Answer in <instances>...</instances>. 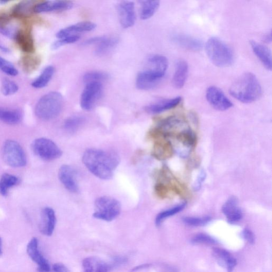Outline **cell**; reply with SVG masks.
Listing matches in <instances>:
<instances>
[{
	"label": "cell",
	"mask_w": 272,
	"mask_h": 272,
	"mask_svg": "<svg viewBox=\"0 0 272 272\" xmlns=\"http://www.w3.org/2000/svg\"><path fill=\"white\" fill-rule=\"evenodd\" d=\"M163 78L147 69L138 74L136 81V86L143 90L152 89L159 84Z\"/></svg>",
	"instance_id": "12"
},
{
	"label": "cell",
	"mask_w": 272,
	"mask_h": 272,
	"mask_svg": "<svg viewBox=\"0 0 272 272\" xmlns=\"http://www.w3.org/2000/svg\"><path fill=\"white\" fill-rule=\"evenodd\" d=\"M23 118L22 112L17 109L0 108V120L9 125L20 123Z\"/></svg>",
	"instance_id": "27"
},
{
	"label": "cell",
	"mask_w": 272,
	"mask_h": 272,
	"mask_svg": "<svg viewBox=\"0 0 272 272\" xmlns=\"http://www.w3.org/2000/svg\"><path fill=\"white\" fill-rule=\"evenodd\" d=\"M31 149L37 156L47 161H53L62 155V151L57 144L46 138L36 139L31 144Z\"/></svg>",
	"instance_id": "7"
},
{
	"label": "cell",
	"mask_w": 272,
	"mask_h": 272,
	"mask_svg": "<svg viewBox=\"0 0 272 272\" xmlns=\"http://www.w3.org/2000/svg\"><path fill=\"white\" fill-rule=\"evenodd\" d=\"M40 272H51V271H40Z\"/></svg>",
	"instance_id": "53"
},
{
	"label": "cell",
	"mask_w": 272,
	"mask_h": 272,
	"mask_svg": "<svg viewBox=\"0 0 272 272\" xmlns=\"http://www.w3.org/2000/svg\"><path fill=\"white\" fill-rule=\"evenodd\" d=\"M8 3V1H4V0H0V5H5Z\"/></svg>",
	"instance_id": "52"
},
{
	"label": "cell",
	"mask_w": 272,
	"mask_h": 272,
	"mask_svg": "<svg viewBox=\"0 0 272 272\" xmlns=\"http://www.w3.org/2000/svg\"><path fill=\"white\" fill-rule=\"evenodd\" d=\"M213 256L222 267H226L228 272H232L237 264V260L228 251L219 248L212 249Z\"/></svg>",
	"instance_id": "22"
},
{
	"label": "cell",
	"mask_w": 272,
	"mask_h": 272,
	"mask_svg": "<svg viewBox=\"0 0 272 272\" xmlns=\"http://www.w3.org/2000/svg\"><path fill=\"white\" fill-rule=\"evenodd\" d=\"M0 70L7 75L16 76L19 74V71L12 63L0 56Z\"/></svg>",
	"instance_id": "40"
},
{
	"label": "cell",
	"mask_w": 272,
	"mask_h": 272,
	"mask_svg": "<svg viewBox=\"0 0 272 272\" xmlns=\"http://www.w3.org/2000/svg\"><path fill=\"white\" fill-rule=\"evenodd\" d=\"M19 90V85L8 78L4 79L2 82V92L5 96H10L17 93Z\"/></svg>",
	"instance_id": "39"
},
{
	"label": "cell",
	"mask_w": 272,
	"mask_h": 272,
	"mask_svg": "<svg viewBox=\"0 0 272 272\" xmlns=\"http://www.w3.org/2000/svg\"><path fill=\"white\" fill-rule=\"evenodd\" d=\"M34 3L32 1H24L14 6L10 15L16 19H25L28 17L34 12Z\"/></svg>",
	"instance_id": "26"
},
{
	"label": "cell",
	"mask_w": 272,
	"mask_h": 272,
	"mask_svg": "<svg viewBox=\"0 0 272 272\" xmlns=\"http://www.w3.org/2000/svg\"><path fill=\"white\" fill-rule=\"evenodd\" d=\"M212 220L210 216H206L202 217H185L183 222L186 225L191 227H202L207 225Z\"/></svg>",
	"instance_id": "37"
},
{
	"label": "cell",
	"mask_w": 272,
	"mask_h": 272,
	"mask_svg": "<svg viewBox=\"0 0 272 272\" xmlns=\"http://www.w3.org/2000/svg\"><path fill=\"white\" fill-rule=\"evenodd\" d=\"M117 11L121 25L124 28L133 27L136 21L135 5L132 2L125 1L120 3L117 6Z\"/></svg>",
	"instance_id": "10"
},
{
	"label": "cell",
	"mask_w": 272,
	"mask_h": 272,
	"mask_svg": "<svg viewBox=\"0 0 272 272\" xmlns=\"http://www.w3.org/2000/svg\"><path fill=\"white\" fill-rule=\"evenodd\" d=\"M242 237L246 240V241L251 245L254 244L255 242V237L251 231L246 228L242 233Z\"/></svg>",
	"instance_id": "44"
},
{
	"label": "cell",
	"mask_w": 272,
	"mask_h": 272,
	"mask_svg": "<svg viewBox=\"0 0 272 272\" xmlns=\"http://www.w3.org/2000/svg\"><path fill=\"white\" fill-rule=\"evenodd\" d=\"M139 3L140 17L142 20H148L152 17L160 6L158 1H140Z\"/></svg>",
	"instance_id": "31"
},
{
	"label": "cell",
	"mask_w": 272,
	"mask_h": 272,
	"mask_svg": "<svg viewBox=\"0 0 272 272\" xmlns=\"http://www.w3.org/2000/svg\"><path fill=\"white\" fill-rule=\"evenodd\" d=\"M55 73V68L52 66L44 69L40 76L31 83V86L37 89L46 87L51 81Z\"/></svg>",
	"instance_id": "29"
},
{
	"label": "cell",
	"mask_w": 272,
	"mask_h": 272,
	"mask_svg": "<svg viewBox=\"0 0 272 272\" xmlns=\"http://www.w3.org/2000/svg\"><path fill=\"white\" fill-rule=\"evenodd\" d=\"M206 98L208 102L215 110L226 111L232 107L233 104L219 88L211 86L207 88Z\"/></svg>",
	"instance_id": "9"
},
{
	"label": "cell",
	"mask_w": 272,
	"mask_h": 272,
	"mask_svg": "<svg viewBox=\"0 0 272 272\" xmlns=\"http://www.w3.org/2000/svg\"><path fill=\"white\" fill-rule=\"evenodd\" d=\"M189 67L187 62L183 60L176 64L172 84L176 88L180 89L185 85L188 76Z\"/></svg>",
	"instance_id": "23"
},
{
	"label": "cell",
	"mask_w": 272,
	"mask_h": 272,
	"mask_svg": "<svg viewBox=\"0 0 272 272\" xmlns=\"http://www.w3.org/2000/svg\"><path fill=\"white\" fill-rule=\"evenodd\" d=\"M155 191L157 196L162 198L167 197L169 193L168 187L162 183H158L155 185Z\"/></svg>",
	"instance_id": "42"
},
{
	"label": "cell",
	"mask_w": 272,
	"mask_h": 272,
	"mask_svg": "<svg viewBox=\"0 0 272 272\" xmlns=\"http://www.w3.org/2000/svg\"><path fill=\"white\" fill-rule=\"evenodd\" d=\"M206 173L204 171H202L199 174L196 182L194 185V189L196 190H200L201 188L202 185L206 178Z\"/></svg>",
	"instance_id": "45"
},
{
	"label": "cell",
	"mask_w": 272,
	"mask_h": 272,
	"mask_svg": "<svg viewBox=\"0 0 272 272\" xmlns=\"http://www.w3.org/2000/svg\"><path fill=\"white\" fill-rule=\"evenodd\" d=\"M103 93L102 83L93 82L86 84L80 101L82 108L87 111L94 109L102 98Z\"/></svg>",
	"instance_id": "8"
},
{
	"label": "cell",
	"mask_w": 272,
	"mask_h": 272,
	"mask_svg": "<svg viewBox=\"0 0 272 272\" xmlns=\"http://www.w3.org/2000/svg\"><path fill=\"white\" fill-rule=\"evenodd\" d=\"M191 243L193 244L216 245L217 242L216 239L209 235L200 233L195 235L191 239Z\"/></svg>",
	"instance_id": "38"
},
{
	"label": "cell",
	"mask_w": 272,
	"mask_h": 272,
	"mask_svg": "<svg viewBox=\"0 0 272 272\" xmlns=\"http://www.w3.org/2000/svg\"><path fill=\"white\" fill-rule=\"evenodd\" d=\"M229 92L239 101L250 103L260 99L262 88L257 76L252 73L246 72L236 80Z\"/></svg>",
	"instance_id": "2"
},
{
	"label": "cell",
	"mask_w": 272,
	"mask_h": 272,
	"mask_svg": "<svg viewBox=\"0 0 272 272\" xmlns=\"http://www.w3.org/2000/svg\"><path fill=\"white\" fill-rule=\"evenodd\" d=\"M205 50L208 58L218 67H229L233 63L234 56L232 50L219 38L213 37L208 40Z\"/></svg>",
	"instance_id": "3"
},
{
	"label": "cell",
	"mask_w": 272,
	"mask_h": 272,
	"mask_svg": "<svg viewBox=\"0 0 272 272\" xmlns=\"http://www.w3.org/2000/svg\"><path fill=\"white\" fill-rule=\"evenodd\" d=\"M59 178L62 185L71 193H77L79 186L77 180L76 172L70 166L63 165L58 172Z\"/></svg>",
	"instance_id": "13"
},
{
	"label": "cell",
	"mask_w": 272,
	"mask_h": 272,
	"mask_svg": "<svg viewBox=\"0 0 272 272\" xmlns=\"http://www.w3.org/2000/svg\"><path fill=\"white\" fill-rule=\"evenodd\" d=\"M10 14L5 13H0V29L9 26V23L11 20Z\"/></svg>",
	"instance_id": "43"
},
{
	"label": "cell",
	"mask_w": 272,
	"mask_h": 272,
	"mask_svg": "<svg viewBox=\"0 0 272 272\" xmlns=\"http://www.w3.org/2000/svg\"><path fill=\"white\" fill-rule=\"evenodd\" d=\"M151 266V265L149 264H145L143 265H139L137 267L133 268L132 269V271H137L138 270H140L143 268H148V267H150Z\"/></svg>",
	"instance_id": "48"
},
{
	"label": "cell",
	"mask_w": 272,
	"mask_h": 272,
	"mask_svg": "<svg viewBox=\"0 0 272 272\" xmlns=\"http://www.w3.org/2000/svg\"><path fill=\"white\" fill-rule=\"evenodd\" d=\"M108 78L107 74L99 71H92L87 72L84 76V82L87 84L93 82H98L102 83L106 81Z\"/></svg>",
	"instance_id": "35"
},
{
	"label": "cell",
	"mask_w": 272,
	"mask_h": 272,
	"mask_svg": "<svg viewBox=\"0 0 272 272\" xmlns=\"http://www.w3.org/2000/svg\"><path fill=\"white\" fill-rule=\"evenodd\" d=\"M126 259L121 257H116L114 259V266H118L126 262Z\"/></svg>",
	"instance_id": "47"
},
{
	"label": "cell",
	"mask_w": 272,
	"mask_h": 272,
	"mask_svg": "<svg viewBox=\"0 0 272 272\" xmlns=\"http://www.w3.org/2000/svg\"><path fill=\"white\" fill-rule=\"evenodd\" d=\"M148 64L149 67L147 69L164 77L169 66L166 57L159 55L151 56L148 60Z\"/></svg>",
	"instance_id": "25"
},
{
	"label": "cell",
	"mask_w": 272,
	"mask_h": 272,
	"mask_svg": "<svg viewBox=\"0 0 272 272\" xmlns=\"http://www.w3.org/2000/svg\"><path fill=\"white\" fill-rule=\"evenodd\" d=\"M264 41L266 43H270L271 41V30L264 38Z\"/></svg>",
	"instance_id": "50"
},
{
	"label": "cell",
	"mask_w": 272,
	"mask_h": 272,
	"mask_svg": "<svg viewBox=\"0 0 272 272\" xmlns=\"http://www.w3.org/2000/svg\"><path fill=\"white\" fill-rule=\"evenodd\" d=\"M96 26H97L92 22H82L61 29L56 36L59 40L70 35H79L80 33L93 31Z\"/></svg>",
	"instance_id": "18"
},
{
	"label": "cell",
	"mask_w": 272,
	"mask_h": 272,
	"mask_svg": "<svg viewBox=\"0 0 272 272\" xmlns=\"http://www.w3.org/2000/svg\"><path fill=\"white\" fill-rule=\"evenodd\" d=\"M80 39H81V36L79 35H70L64 38L55 42L52 45V48L53 50H57L62 46L76 43L78 42Z\"/></svg>",
	"instance_id": "41"
},
{
	"label": "cell",
	"mask_w": 272,
	"mask_h": 272,
	"mask_svg": "<svg viewBox=\"0 0 272 272\" xmlns=\"http://www.w3.org/2000/svg\"><path fill=\"white\" fill-rule=\"evenodd\" d=\"M3 242H2V239L1 238H0V255H1L3 253Z\"/></svg>",
	"instance_id": "51"
},
{
	"label": "cell",
	"mask_w": 272,
	"mask_h": 272,
	"mask_svg": "<svg viewBox=\"0 0 272 272\" xmlns=\"http://www.w3.org/2000/svg\"><path fill=\"white\" fill-rule=\"evenodd\" d=\"M53 272H69V270L63 264L56 263L53 266Z\"/></svg>",
	"instance_id": "46"
},
{
	"label": "cell",
	"mask_w": 272,
	"mask_h": 272,
	"mask_svg": "<svg viewBox=\"0 0 272 272\" xmlns=\"http://www.w3.org/2000/svg\"><path fill=\"white\" fill-rule=\"evenodd\" d=\"M14 39L24 52L32 54L35 52L34 37L30 28L25 27L17 30Z\"/></svg>",
	"instance_id": "11"
},
{
	"label": "cell",
	"mask_w": 272,
	"mask_h": 272,
	"mask_svg": "<svg viewBox=\"0 0 272 272\" xmlns=\"http://www.w3.org/2000/svg\"><path fill=\"white\" fill-rule=\"evenodd\" d=\"M0 50L6 53H8L10 52L8 48L5 46L1 42H0Z\"/></svg>",
	"instance_id": "49"
},
{
	"label": "cell",
	"mask_w": 272,
	"mask_h": 272,
	"mask_svg": "<svg viewBox=\"0 0 272 272\" xmlns=\"http://www.w3.org/2000/svg\"><path fill=\"white\" fill-rule=\"evenodd\" d=\"M73 4L69 1H46L40 3L34 7V12L44 13L67 11L72 8Z\"/></svg>",
	"instance_id": "17"
},
{
	"label": "cell",
	"mask_w": 272,
	"mask_h": 272,
	"mask_svg": "<svg viewBox=\"0 0 272 272\" xmlns=\"http://www.w3.org/2000/svg\"><path fill=\"white\" fill-rule=\"evenodd\" d=\"M27 252L30 258L39 266V271H50L51 267L49 262L44 258L39 249V242L33 238L28 244Z\"/></svg>",
	"instance_id": "14"
},
{
	"label": "cell",
	"mask_w": 272,
	"mask_h": 272,
	"mask_svg": "<svg viewBox=\"0 0 272 272\" xmlns=\"http://www.w3.org/2000/svg\"><path fill=\"white\" fill-rule=\"evenodd\" d=\"M63 100L62 95L57 92H51L44 95L35 106L36 116L44 121L55 119L61 113Z\"/></svg>",
	"instance_id": "4"
},
{
	"label": "cell",
	"mask_w": 272,
	"mask_h": 272,
	"mask_svg": "<svg viewBox=\"0 0 272 272\" xmlns=\"http://www.w3.org/2000/svg\"><path fill=\"white\" fill-rule=\"evenodd\" d=\"M118 43V39L114 37H102L97 44L95 53L99 56H104L114 49Z\"/></svg>",
	"instance_id": "30"
},
{
	"label": "cell",
	"mask_w": 272,
	"mask_h": 272,
	"mask_svg": "<svg viewBox=\"0 0 272 272\" xmlns=\"http://www.w3.org/2000/svg\"><path fill=\"white\" fill-rule=\"evenodd\" d=\"M3 156L5 163L12 168H22L27 164L26 154L20 144L13 140H7L4 144Z\"/></svg>",
	"instance_id": "6"
},
{
	"label": "cell",
	"mask_w": 272,
	"mask_h": 272,
	"mask_svg": "<svg viewBox=\"0 0 272 272\" xmlns=\"http://www.w3.org/2000/svg\"><path fill=\"white\" fill-rule=\"evenodd\" d=\"M83 272H108L110 265L95 258H87L83 261Z\"/></svg>",
	"instance_id": "28"
},
{
	"label": "cell",
	"mask_w": 272,
	"mask_h": 272,
	"mask_svg": "<svg viewBox=\"0 0 272 272\" xmlns=\"http://www.w3.org/2000/svg\"><path fill=\"white\" fill-rule=\"evenodd\" d=\"M182 100L180 97L163 100L148 106L146 110L151 114H158L177 106Z\"/></svg>",
	"instance_id": "24"
},
{
	"label": "cell",
	"mask_w": 272,
	"mask_h": 272,
	"mask_svg": "<svg viewBox=\"0 0 272 272\" xmlns=\"http://www.w3.org/2000/svg\"><path fill=\"white\" fill-rule=\"evenodd\" d=\"M120 162L114 152L90 149L83 156V162L91 173L102 180H110Z\"/></svg>",
	"instance_id": "1"
},
{
	"label": "cell",
	"mask_w": 272,
	"mask_h": 272,
	"mask_svg": "<svg viewBox=\"0 0 272 272\" xmlns=\"http://www.w3.org/2000/svg\"><path fill=\"white\" fill-rule=\"evenodd\" d=\"M251 49L262 65L268 70H271V53L270 49L266 46L257 42H250Z\"/></svg>",
	"instance_id": "20"
},
{
	"label": "cell",
	"mask_w": 272,
	"mask_h": 272,
	"mask_svg": "<svg viewBox=\"0 0 272 272\" xmlns=\"http://www.w3.org/2000/svg\"><path fill=\"white\" fill-rule=\"evenodd\" d=\"M187 204L182 203L177 206L171 208V209L159 213L155 219V224L158 227L161 225L162 223L167 218L177 214L185 209Z\"/></svg>",
	"instance_id": "33"
},
{
	"label": "cell",
	"mask_w": 272,
	"mask_h": 272,
	"mask_svg": "<svg viewBox=\"0 0 272 272\" xmlns=\"http://www.w3.org/2000/svg\"><path fill=\"white\" fill-rule=\"evenodd\" d=\"M172 41L184 49L193 51H198L202 49L203 43L198 39L184 34H175Z\"/></svg>",
	"instance_id": "19"
},
{
	"label": "cell",
	"mask_w": 272,
	"mask_h": 272,
	"mask_svg": "<svg viewBox=\"0 0 272 272\" xmlns=\"http://www.w3.org/2000/svg\"><path fill=\"white\" fill-rule=\"evenodd\" d=\"M121 212V205L117 200L107 196L98 198L95 202L93 217L110 222L116 219Z\"/></svg>",
	"instance_id": "5"
},
{
	"label": "cell",
	"mask_w": 272,
	"mask_h": 272,
	"mask_svg": "<svg viewBox=\"0 0 272 272\" xmlns=\"http://www.w3.org/2000/svg\"><path fill=\"white\" fill-rule=\"evenodd\" d=\"M22 66L24 70L30 73L35 71L40 65V60L37 57L27 56L22 60Z\"/></svg>",
	"instance_id": "36"
},
{
	"label": "cell",
	"mask_w": 272,
	"mask_h": 272,
	"mask_svg": "<svg viewBox=\"0 0 272 272\" xmlns=\"http://www.w3.org/2000/svg\"><path fill=\"white\" fill-rule=\"evenodd\" d=\"M222 211L230 224L237 223L243 218V212L239 206L238 200L234 197L229 198L223 205Z\"/></svg>",
	"instance_id": "16"
},
{
	"label": "cell",
	"mask_w": 272,
	"mask_h": 272,
	"mask_svg": "<svg viewBox=\"0 0 272 272\" xmlns=\"http://www.w3.org/2000/svg\"><path fill=\"white\" fill-rule=\"evenodd\" d=\"M85 121L82 116L75 115L68 118L64 122V129L69 133H75L81 128Z\"/></svg>",
	"instance_id": "34"
},
{
	"label": "cell",
	"mask_w": 272,
	"mask_h": 272,
	"mask_svg": "<svg viewBox=\"0 0 272 272\" xmlns=\"http://www.w3.org/2000/svg\"><path fill=\"white\" fill-rule=\"evenodd\" d=\"M152 154L157 159L163 160L169 158L172 154L173 147L166 138H156Z\"/></svg>",
	"instance_id": "21"
},
{
	"label": "cell",
	"mask_w": 272,
	"mask_h": 272,
	"mask_svg": "<svg viewBox=\"0 0 272 272\" xmlns=\"http://www.w3.org/2000/svg\"><path fill=\"white\" fill-rule=\"evenodd\" d=\"M20 179L16 176L9 173L4 174L0 178V195L7 196L9 190L18 185Z\"/></svg>",
	"instance_id": "32"
},
{
	"label": "cell",
	"mask_w": 272,
	"mask_h": 272,
	"mask_svg": "<svg viewBox=\"0 0 272 272\" xmlns=\"http://www.w3.org/2000/svg\"><path fill=\"white\" fill-rule=\"evenodd\" d=\"M57 218L55 211L50 207H45L41 213L40 223L41 232L46 236H51L55 230Z\"/></svg>",
	"instance_id": "15"
}]
</instances>
